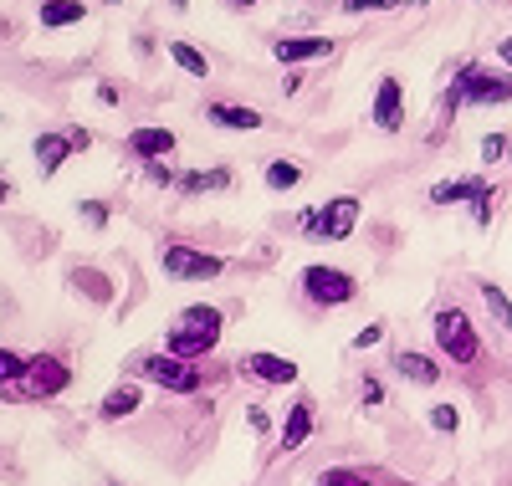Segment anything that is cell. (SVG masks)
Returning <instances> with one entry per match:
<instances>
[{
	"label": "cell",
	"mask_w": 512,
	"mask_h": 486,
	"mask_svg": "<svg viewBox=\"0 0 512 486\" xmlns=\"http://www.w3.org/2000/svg\"><path fill=\"white\" fill-rule=\"evenodd\" d=\"M216 343H221V313L216 307H185L175 318V328H169V338H164V353H175V359H205Z\"/></svg>",
	"instance_id": "6da1fadb"
},
{
	"label": "cell",
	"mask_w": 512,
	"mask_h": 486,
	"mask_svg": "<svg viewBox=\"0 0 512 486\" xmlns=\"http://www.w3.org/2000/svg\"><path fill=\"white\" fill-rule=\"evenodd\" d=\"M461 103H512V77L487 72V67H461L446 98V113H456Z\"/></svg>",
	"instance_id": "7a4b0ae2"
},
{
	"label": "cell",
	"mask_w": 512,
	"mask_h": 486,
	"mask_svg": "<svg viewBox=\"0 0 512 486\" xmlns=\"http://www.w3.org/2000/svg\"><path fill=\"white\" fill-rule=\"evenodd\" d=\"M431 333H436V343H441V353H446L451 364H477L482 343H477V333H472V323H466L461 307H441Z\"/></svg>",
	"instance_id": "3957f363"
},
{
	"label": "cell",
	"mask_w": 512,
	"mask_h": 486,
	"mask_svg": "<svg viewBox=\"0 0 512 486\" xmlns=\"http://www.w3.org/2000/svg\"><path fill=\"white\" fill-rule=\"evenodd\" d=\"M359 226V200L354 195H338L323 210H303V231H313L318 241H349Z\"/></svg>",
	"instance_id": "277c9868"
},
{
	"label": "cell",
	"mask_w": 512,
	"mask_h": 486,
	"mask_svg": "<svg viewBox=\"0 0 512 486\" xmlns=\"http://www.w3.org/2000/svg\"><path fill=\"white\" fill-rule=\"evenodd\" d=\"M134 374H139V379H154V384L169 389V394H195V389H200V369H195L190 359H175V353H149V359L134 364Z\"/></svg>",
	"instance_id": "5b68a950"
},
{
	"label": "cell",
	"mask_w": 512,
	"mask_h": 486,
	"mask_svg": "<svg viewBox=\"0 0 512 486\" xmlns=\"http://www.w3.org/2000/svg\"><path fill=\"white\" fill-rule=\"evenodd\" d=\"M159 267L175 277V282H205V277H221L226 272V261L221 256H205V251H190V246H164L159 251Z\"/></svg>",
	"instance_id": "8992f818"
},
{
	"label": "cell",
	"mask_w": 512,
	"mask_h": 486,
	"mask_svg": "<svg viewBox=\"0 0 512 486\" xmlns=\"http://www.w3.org/2000/svg\"><path fill=\"white\" fill-rule=\"evenodd\" d=\"M303 292L313 302H323V307H344V302L359 297V282L349 272H338V267H308L303 272Z\"/></svg>",
	"instance_id": "52a82bcc"
},
{
	"label": "cell",
	"mask_w": 512,
	"mask_h": 486,
	"mask_svg": "<svg viewBox=\"0 0 512 486\" xmlns=\"http://www.w3.org/2000/svg\"><path fill=\"white\" fill-rule=\"evenodd\" d=\"M93 139H88V128H67V134H41L36 139V164H41V180H52V174L67 164V154H77V149H88Z\"/></svg>",
	"instance_id": "ba28073f"
},
{
	"label": "cell",
	"mask_w": 512,
	"mask_h": 486,
	"mask_svg": "<svg viewBox=\"0 0 512 486\" xmlns=\"http://www.w3.org/2000/svg\"><path fill=\"white\" fill-rule=\"evenodd\" d=\"M374 128H384V134H400L405 128V108H400V82L395 77H379V93H374V108H369Z\"/></svg>",
	"instance_id": "9c48e42d"
},
{
	"label": "cell",
	"mask_w": 512,
	"mask_h": 486,
	"mask_svg": "<svg viewBox=\"0 0 512 486\" xmlns=\"http://www.w3.org/2000/svg\"><path fill=\"white\" fill-rule=\"evenodd\" d=\"M31 394H62L67 389V369L52 359V353H36V359L26 364V379H21Z\"/></svg>",
	"instance_id": "30bf717a"
},
{
	"label": "cell",
	"mask_w": 512,
	"mask_h": 486,
	"mask_svg": "<svg viewBox=\"0 0 512 486\" xmlns=\"http://www.w3.org/2000/svg\"><path fill=\"white\" fill-rule=\"evenodd\" d=\"M272 52H277V62H313V57L333 52V36H277Z\"/></svg>",
	"instance_id": "8fae6325"
},
{
	"label": "cell",
	"mask_w": 512,
	"mask_h": 486,
	"mask_svg": "<svg viewBox=\"0 0 512 486\" xmlns=\"http://www.w3.org/2000/svg\"><path fill=\"white\" fill-rule=\"evenodd\" d=\"M251 379H262V384H297V364L282 359V353H251V359H241Z\"/></svg>",
	"instance_id": "7c38bea8"
},
{
	"label": "cell",
	"mask_w": 512,
	"mask_h": 486,
	"mask_svg": "<svg viewBox=\"0 0 512 486\" xmlns=\"http://www.w3.org/2000/svg\"><path fill=\"white\" fill-rule=\"evenodd\" d=\"M487 195V180H477V174H461V180H441L431 185V205H461V200H482Z\"/></svg>",
	"instance_id": "4fadbf2b"
},
{
	"label": "cell",
	"mask_w": 512,
	"mask_h": 486,
	"mask_svg": "<svg viewBox=\"0 0 512 486\" xmlns=\"http://www.w3.org/2000/svg\"><path fill=\"white\" fill-rule=\"evenodd\" d=\"M128 154H139V159H164V154H175V134L169 128H134L128 134Z\"/></svg>",
	"instance_id": "5bb4252c"
},
{
	"label": "cell",
	"mask_w": 512,
	"mask_h": 486,
	"mask_svg": "<svg viewBox=\"0 0 512 486\" xmlns=\"http://www.w3.org/2000/svg\"><path fill=\"white\" fill-rule=\"evenodd\" d=\"M205 118L216 128H231V134H251V128H262V113H256V108H236V103H210Z\"/></svg>",
	"instance_id": "9a60e30c"
},
{
	"label": "cell",
	"mask_w": 512,
	"mask_h": 486,
	"mask_svg": "<svg viewBox=\"0 0 512 486\" xmlns=\"http://www.w3.org/2000/svg\"><path fill=\"white\" fill-rule=\"evenodd\" d=\"M41 26L47 31H62V26H82L88 21V11H82V0H41Z\"/></svg>",
	"instance_id": "2e32d148"
},
{
	"label": "cell",
	"mask_w": 512,
	"mask_h": 486,
	"mask_svg": "<svg viewBox=\"0 0 512 486\" xmlns=\"http://www.w3.org/2000/svg\"><path fill=\"white\" fill-rule=\"evenodd\" d=\"M308 435H313V400H297L287 410V425H282V446L297 451V446H308Z\"/></svg>",
	"instance_id": "e0dca14e"
},
{
	"label": "cell",
	"mask_w": 512,
	"mask_h": 486,
	"mask_svg": "<svg viewBox=\"0 0 512 486\" xmlns=\"http://www.w3.org/2000/svg\"><path fill=\"white\" fill-rule=\"evenodd\" d=\"M395 374H400V379H410V384H436V379H441V369H436L431 359H425V353H410V348H400V353H395Z\"/></svg>",
	"instance_id": "ac0fdd59"
},
{
	"label": "cell",
	"mask_w": 512,
	"mask_h": 486,
	"mask_svg": "<svg viewBox=\"0 0 512 486\" xmlns=\"http://www.w3.org/2000/svg\"><path fill=\"white\" fill-rule=\"evenodd\" d=\"M139 405H144V394L134 384H123V389H113L108 400H103V420H123V415H134Z\"/></svg>",
	"instance_id": "d6986e66"
},
{
	"label": "cell",
	"mask_w": 512,
	"mask_h": 486,
	"mask_svg": "<svg viewBox=\"0 0 512 486\" xmlns=\"http://www.w3.org/2000/svg\"><path fill=\"white\" fill-rule=\"evenodd\" d=\"M169 62H175L180 72H190V77H210V62H205V52H195L190 41H169Z\"/></svg>",
	"instance_id": "ffe728a7"
},
{
	"label": "cell",
	"mask_w": 512,
	"mask_h": 486,
	"mask_svg": "<svg viewBox=\"0 0 512 486\" xmlns=\"http://www.w3.org/2000/svg\"><path fill=\"white\" fill-rule=\"evenodd\" d=\"M231 185V169H210V174H180V190L185 195H200V190H226Z\"/></svg>",
	"instance_id": "44dd1931"
},
{
	"label": "cell",
	"mask_w": 512,
	"mask_h": 486,
	"mask_svg": "<svg viewBox=\"0 0 512 486\" xmlns=\"http://www.w3.org/2000/svg\"><path fill=\"white\" fill-rule=\"evenodd\" d=\"M482 302H487V313H492V318L512 333V302H507V292H502L497 282H482Z\"/></svg>",
	"instance_id": "7402d4cb"
},
{
	"label": "cell",
	"mask_w": 512,
	"mask_h": 486,
	"mask_svg": "<svg viewBox=\"0 0 512 486\" xmlns=\"http://www.w3.org/2000/svg\"><path fill=\"white\" fill-rule=\"evenodd\" d=\"M292 185H303V169L287 164V159H272L267 164V190H292Z\"/></svg>",
	"instance_id": "603a6c76"
},
{
	"label": "cell",
	"mask_w": 512,
	"mask_h": 486,
	"mask_svg": "<svg viewBox=\"0 0 512 486\" xmlns=\"http://www.w3.org/2000/svg\"><path fill=\"white\" fill-rule=\"evenodd\" d=\"M26 364H31V359H21V353H11V348H0V384L26 379Z\"/></svg>",
	"instance_id": "cb8c5ba5"
},
{
	"label": "cell",
	"mask_w": 512,
	"mask_h": 486,
	"mask_svg": "<svg viewBox=\"0 0 512 486\" xmlns=\"http://www.w3.org/2000/svg\"><path fill=\"white\" fill-rule=\"evenodd\" d=\"M400 0H344V11L349 16H364V11H395Z\"/></svg>",
	"instance_id": "d4e9b609"
},
{
	"label": "cell",
	"mask_w": 512,
	"mask_h": 486,
	"mask_svg": "<svg viewBox=\"0 0 512 486\" xmlns=\"http://www.w3.org/2000/svg\"><path fill=\"white\" fill-rule=\"evenodd\" d=\"M431 425H436V430H456V425H461L456 405H431Z\"/></svg>",
	"instance_id": "484cf974"
},
{
	"label": "cell",
	"mask_w": 512,
	"mask_h": 486,
	"mask_svg": "<svg viewBox=\"0 0 512 486\" xmlns=\"http://www.w3.org/2000/svg\"><path fill=\"white\" fill-rule=\"evenodd\" d=\"M323 486H369V481H364L359 471H349V466H338V471L323 476Z\"/></svg>",
	"instance_id": "4316f807"
},
{
	"label": "cell",
	"mask_w": 512,
	"mask_h": 486,
	"mask_svg": "<svg viewBox=\"0 0 512 486\" xmlns=\"http://www.w3.org/2000/svg\"><path fill=\"white\" fill-rule=\"evenodd\" d=\"M374 343H384V328H379V323H369V328H359V333H354V348H359V353H364V348H374Z\"/></svg>",
	"instance_id": "83f0119b"
},
{
	"label": "cell",
	"mask_w": 512,
	"mask_h": 486,
	"mask_svg": "<svg viewBox=\"0 0 512 486\" xmlns=\"http://www.w3.org/2000/svg\"><path fill=\"white\" fill-rule=\"evenodd\" d=\"M502 154H507V139H502V134H487V139H482V159L492 164V159H502Z\"/></svg>",
	"instance_id": "f1b7e54d"
},
{
	"label": "cell",
	"mask_w": 512,
	"mask_h": 486,
	"mask_svg": "<svg viewBox=\"0 0 512 486\" xmlns=\"http://www.w3.org/2000/svg\"><path fill=\"white\" fill-rule=\"evenodd\" d=\"M144 174H149L154 185H180L175 174H169V164H159V159H154V164H144Z\"/></svg>",
	"instance_id": "f546056e"
},
{
	"label": "cell",
	"mask_w": 512,
	"mask_h": 486,
	"mask_svg": "<svg viewBox=\"0 0 512 486\" xmlns=\"http://www.w3.org/2000/svg\"><path fill=\"white\" fill-rule=\"evenodd\" d=\"M492 200H497V195L487 190V195H482V200L472 205V215H477V226H492Z\"/></svg>",
	"instance_id": "4dcf8cb0"
},
{
	"label": "cell",
	"mask_w": 512,
	"mask_h": 486,
	"mask_svg": "<svg viewBox=\"0 0 512 486\" xmlns=\"http://www.w3.org/2000/svg\"><path fill=\"white\" fill-rule=\"evenodd\" d=\"M384 400V384L379 379H364V405H379Z\"/></svg>",
	"instance_id": "1f68e13d"
},
{
	"label": "cell",
	"mask_w": 512,
	"mask_h": 486,
	"mask_svg": "<svg viewBox=\"0 0 512 486\" xmlns=\"http://www.w3.org/2000/svg\"><path fill=\"white\" fill-rule=\"evenodd\" d=\"M82 215H88V226H103V220H108V210H103V205H93V200L82 205Z\"/></svg>",
	"instance_id": "d6a6232c"
},
{
	"label": "cell",
	"mask_w": 512,
	"mask_h": 486,
	"mask_svg": "<svg viewBox=\"0 0 512 486\" xmlns=\"http://www.w3.org/2000/svg\"><path fill=\"white\" fill-rule=\"evenodd\" d=\"M497 57H502V67H512V36H502V41H497Z\"/></svg>",
	"instance_id": "836d02e7"
},
{
	"label": "cell",
	"mask_w": 512,
	"mask_h": 486,
	"mask_svg": "<svg viewBox=\"0 0 512 486\" xmlns=\"http://www.w3.org/2000/svg\"><path fill=\"white\" fill-rule=\"evenodd\" d=\"M0 200H11V185L6 180H0Z\"/></svg>",
	"instance_id": "e575fe53"
},
{
	"label": "cell",
	"mask_w": 512,
	"mask_h": 486,
	"mask_svg": "<svg viewBox=\"0 0 512 486\" xmlns=\"http://www.w3.org/2000/svg\"><path fill=\"white\" fill-rule=\"evenodd\" d=\"M169 6H175V11H185V6H190V0H169Z\"/></svg>",
	"instance_id": "d590c367"
},
{
	"label": "cell",
	"mask_w": 512,
	"mask_h": 486,
	"mask_svg": "<svg viewBox=\"0 0 512 486\" xmlns=\"http://www.w3.org/2000/svg\"><path fill=\"white\" fill-rule=\"evenodd\" d=\"M231 6H236V11H241V6H256V0H231Z\"/></svg>",
	"instance_id": "8d00e7d4"
},
{
	"label": "cell",
	"mask_w": 512,
	"mask_h": 486,
	"mask_svg": "<svg viewBox=\"0 0 512 486\" xmlns=\"http://www.w3.org/2000/svg\"><path fill=\"white\" fill-rule=\"evenodd\" d=\"M415 6H431V0H415Z\"/></svg>",
	"instance_id": "74e56055"
},
{
	"label": "cell",
	"mask_w": 512,
	"mask_h": 486,
	"mask_svg": "<svg viewBox=\"0 0 512 486\" xmlns=\"http://www.w3.org/2000/svg\"><path fill=\"white\" fill-rule=\"evenodd\" d=\"M108 6H118V0H108Z\"/></svg>",
	"instance_id": "f35d334b"
}]
</instances>
